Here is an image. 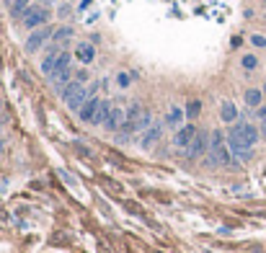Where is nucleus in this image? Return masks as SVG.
<instances>
[{"label":"nucleus","mask_w":266,"mask_h":253,"mask_svg":"<svg viewBox=\"0 0 266 253\" xmlns=\"http://www.w3.org/2000/svg\"><path fill=\"white\" fill-rule=\"evenodd\" d=\"M161 135H163V124H153V127H150V130L142 135V142H140V145H142L145 150H150V147H153V145L161 140Z\"/></svg>","instance_id":"9b49d317"},{"label":"nucleus","mask_w":266,"mask_h":253,"mask_svg":"<svg viewBox=\"0 0 266 253\" xmlns=\"http://www.w3.org/2000/svg\"><path fill=\"white\" fill-rule=\"evenodd\" d=\"M127 83H129V78H127V72H122L119 75V86H127Z\"/></svg>","instance_id":"5701e85b"},{"label":"nucleus","mask_w":266,"mask_h":253,"mask_svg":"<svg viewBox=\"0 0 266 253\" xmlns=\"http://www.w3.org/2000/svg\"><path fill=\"white\" fill-rule=\"evenodd\" d=\"M111 109H114V104H111L109 98H101V106H98V111H96V116H93V121H91V124H106V119H109Z\"/></svg>","instance_id":"4468645a"},{"label":"nucleus","mask_w":266,"mask_h":253,"mask_svg":"<svg viewBox=\"0 0 266 253\" xmlns=\"http://www.w3.org/2000/svg\"><path fill=\"white\" fill-rule=\"evenodd\" d=\"M233 160V153L227 147V135L212 132V147H209V165H227Z\"/></svg>","instance_id":"f03ea898"},{"label":"nucleus","mask_w":266,"mask_h":253,"mask_svg":"<svg viewBox=\"0 0 266 253\" xmlns=\"http://www.w3.org/2000/svg\"><path fill=\"white\" fill-rule=\"evenodd\" d=\"M261 137H266V121H263V127H261Z\"/></svg>","instance_id":"393cba45"},{"label":"nucleus","mask_w":266,"mask_h":253,"mask_svg":"<svg viewBox=\"0 0 266 253\" xmlns=\"http://www.w3.org/2000/svg\"><path fill=\"white\" fill-rule=\"evenodd\" d=\"M55 36V31L49 29V26H39V29H34L29 36H26V52H39L44 44H47V41Z\"/></svg>","instance_id":"7ed1b4c3"},{"label":"nucleus","mask_w":266,"mask_h":253,"mask_svg":"<svg viewBox=\"0 0 266 253\" xmlns=\"http://www.w3.org/2000/svg\"><path fill=\"white\" fill-rule=\"evenodd\" d=\"M62 98H65V104H67V109H70V111H81V109H83V104H86L91 96H88V88L83 86V83L70 80L67 86L62 88Z\"/></svg>","instance_id":"f257e3e1"},{"label":"nucleus","mask_w":266,"mask_h":253,"mask_svg":"<svg viewBox=\"0 0 266 253\" xmlns=\"http://www.w3.org/2000/svg\"><path fill=\"white\" fill-rule=\"evenodd\" d=\"M256 65H258V62H256V57H251V55H248V57H243V67H246V70H251V67H256Z\"/></svg>","instance_id":"412c9836"},{"label":"nucleus","mask_w":266,"mask_h":253,"mask_svg":"<svg viewBox=\"0 0 266 253\" xmlns=\"http://www.w3.org/2000/svg\"><path fill=\"white\" fill-rule=\"evenodd\" d=\"M199 109H202L199 101H189V106H186V116H189V119H197V116H199Z\"/></svg>","instance_id":"aec40b11"},{"label":"nucleus","mask_w":266,"mask_h":253,"mask_svg":"<svg viewBox=\"0 0 266 253\" xmlns=\"http://www.w3.org/2000/svg\"><path fill=\"white\" fill-rule=\"evenodd\" d=\"M57 57H60V49H57V44H52V47H49V55L42 60V72H44L47 78H52V72H55V67H57Z\"/></svg>","instance_id":"f8f14e48"},{"label":"nucleus","mask_w":266,"mask_h":253,"mask_svg":"<svg viewBox=\"0 0 266 253\" xmlns=\"http://www.w3.org/2000/svg\"><path fill=\"white\" fill-rule=\"evenodd\" d=\"M227 147H230V153H233V158H238V160H251V155H253V147H248L243 140H241V135L238 132H227Z\"/></svg>","instance_id":"39448f33"},{"label":"nucleus","mask_w":266,"mask_h":253,"mask_svg":"<svg viewBox=\"0 0 266 253\" xmlns=\"http://www.w3.org/2000/svg\"><path fill=\"white\" fill-rule=\"evenodd\" d=\"M47 18H49V11L47 6H29L26 13H23V26L26 29H39V26H47Z\"/></svg>","instance_id":"20e7f679"},{"label":"nucleus","mask_w":266,"mask_h":253,"mask_svg":"<svg viewBox=\"0 0 266 253\" xmlns=\"http://www.w3.org/2000/svg\"><path fill=\"white\" fill-rule=\"evenodd\" d=\"M183 114H186L183 109L173 106V109L168 111V116H166V124H168V127H173V130H178V127H183V124H181V121H183Z\"/></svg>","instance_id":"dca6fc26"},{"label":"nucleus","mask_w":266,"mask_h":253,"mask_svg":"<svg viewBox=\"0 0 266 253\" xmlns=\"http://www.w3.org/2000/svg\"><path fill=\"white\" fill-rule=\"evenodd\" d=\"M124 121H127V109H122V106H114L103 127H106L109 132H119L122 127H124Z\"/></svg>","instance_id":"1a4fd4ad"},{"label":"nucleus","mask_w":266,"mask_h":253,"mask_svg":"<svg viewBox=\"0 0 266 253\" xmlns=\"http://www.w3.org/2000/svg\"><path fill=\"white\" fill-rule=\"evenodd\" d=\"M36 3H39V6H47V3H55V0H36Z\"/></svg>","instance_id":"b1692460"},{"label":"nucleus","mask_w":266,"mask_h":253,"mask_svg":"<svg viewBox=\"0 0 266 253\" xmlns=\"http://www.w3.org/2000/svg\"><path fill=\"white\" fill-rule=\"evenodd\" d=\"M72 36V29H67V26H62V29H57L55 31V36H52V41L57 44V41H65V39H70Z\"/></svg>","instance_id":"a211bd4d"},{"label":"nucleus","mask_w":266,"mask_h":253,"mask_svg":"<svg viewBox=\"0 0 266 253\" xmlns=\"http://www.w3.org/2000/svg\"><path fill=\"white\" fill-rule=\"evenodd\" d=\"M207 147H209V135L207 132H197V137L192 140V145L186 147V155L192 158V160H197V158H202L204 153H207Z\"/></svg>","instance_id":"0eeeda50"},{"label":"nucleus","mask_w":266,"mask_h":253,"mask_svg":"<svg viewBox=\"0 0 266 253\" xmlns=\"http://www.w3.org/2000/svg\"><path fill=\"white\" fill-rule=\"evenodd\" d=\"M261 101H263V91H258V88H251V91H246V104L248 106H261Z\"/></svg>","instance_id":"f3484780"},{"label":"nucleus","mask_w":266,"mask_h":253,"mask_svg":"<svg viewBox=\"0 0 266 253\" xmlns=\"http://www.w3.org/2000/svg\"><path fill=\"white\" fill-rule=\"evenodd\" d=\"M256 114H258V119H261V121H266V106H258V111H256Z\"/></svg>","instance_id":"4be33fe9"},{"label":"nucleus","mask_w":266,"mask_h":253,"mask_svg":"<svg viewBox=\"0 0 266 253\" xmlns=\"http://www.w3.org/2000/svg\"><path fill=\"white\" fill-rule=\"evenodd\" d=\"M26 8H29V0H16V3L11 6V13H13V16H23Z\"/></svg>","instance_id":"6ab92c4d"},{"label":"nucleus","mask_w":266,"mask_h":253,"mask_svg":"<svg viewBox=\"0 0 266 253\" xmlns=\"http://www.w3.org/2000/svg\"><path fill=\"white\" fill-rule=\"evenodd\" d=\"M75 57H78L83 65H91V62H93V57H96V49L88 44V41H81L78 49H75Z\"/></svg>","instance_id":"ddd939ff"},{"label":"nucleus","mask_w":266,"mask_h":253,"mask_svg":"<svg viewBox=\"0 0 266 253\" xmlns=\"http://www.w3.org/2000/svg\"><path fill=\"white\" fill-rule=\"evenodd\" d=\"M98 106H101V98H98V96H91V98L83 104V109L78 111V119H81V121H93Z\"/></svg>","instance_id":"9d476101"},{"label":"nucleus","mask_w":266,"mask_h":253,"mask_svg":"<svg viewBox=\"0 0 266 253\" xmlns=\"http://www.w3.org/2000/svg\"><path fill=\"white\" fill-rule=\"evenodd\" d=\"M233 132H238L241 140H243L248 147H253V145L258 142V137H261V132L256 130L251 121H235V124H233Z\"/></svg>","instance_id":"423d86ee"},{"label":"nucleus","mask_w":266,"mask_h":253,"mask_svg":"<svg viewBox=\"0 0 266 253\" xmlns=\"http://www.w3.org/2000/svg\"><path fill=\"white\" fill-rule=\"evenodd\" d=\"M197 127L194 124H183V127H178V130H176V135H173V145L176 147H189V145H192V140L197 137Z\"/></svg>","instance_id":"6e6552de"},{"label":"nucleus","mask_w":266,"mask_h":253,"mask_svg":"<svg viewBox=\"0 0 266 253\" xmlns=\"http://www.w3.org/2000/svg\"><path fill=\"white\" fill-rule=\"evenodd\" d=\"M263 96H266V88H263Z\"/></svg>","instance_id":"bb28decb"},{"label":"nucleus","mask_w":266,"mask_h":253,"mask_svg":"<svg viewBox=\"0 0 266 253\" xmlns=\"http://www.w3.org/2000/svg\"><path fill=\"white\" fill-rule=\"evenodd\" d=\"M220 119L227 121V124H233V121L238 119V109H235L233 101H225V104H222V109H220Z\"/></svg>","instance_id":"2eb2a0df"},{"label":"nucleus","mask_w":266,"mask_h":253,"mask_svg":"<svg viewBox=\"0 0 266 253\" xmlns=\"http://www.w3.org/2000/svg\"><path fill=\"white\" fill-rule=\"evenodd\" d=\"M0 127H3V119H0Z\"/></svg>","instance_id":"a878e982"}]
</instances>
